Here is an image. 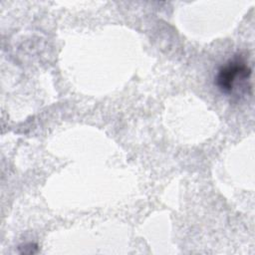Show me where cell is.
I'll return each mask as SVG.
<instances>
[{"label":"cell","mask_w":255,"mask_h":255,"mask_svg":"<svg viewBox=\"0 0 255 255\" xmlns=\"http://www.w3.org/2000/svg\"><path fill=\"white\" fill-rule=\"evenodd\" d=\"M252 70L241 56H234L226 61L216 72L214 85L226 96H243L251 89L248 83Z\"/></svg>","instance_id":"cell-1"},{"label":"cell","mask_w":255,"mask_h":255,"mask_svg":"<svg viewBox=\"0 0 255 255\" xmlns=\"http://www.w3.org/2000/svg\"><path fill=\"white\" fill-rule=\"evenodd\" d=\"M20 249V253H24V254H34L36 252H38V246L34 243H27L24 244L22 246L19 247Z\"/></svg>","instance_id":"cell-2"}]
</instances>
